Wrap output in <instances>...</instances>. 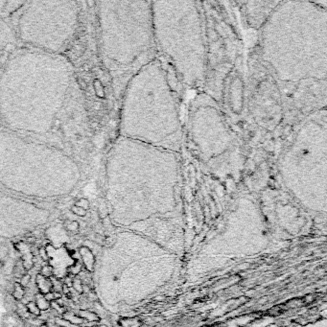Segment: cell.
Wrapping results in <instances>:
<instances>
[{"mask_svg":"<svg viewBox=\"0 0 327 327\" xmlns=\"http://www.w3.org/2000/svg\"><path fill=\"white\" fill-rule=\"evenodd\" d=\"M79 255L81 256L83 267L87 272H91L94 269V255L92 251L86 246H81L79 249Z\"/></svg>","mask_w":327,"mask_h":327,"instance_id":"6da1fadb","label":"cell"},{"mask_svg":"<svg viewBox=\"0 0 327 327\" xmlns=\"http://www.w3.org/2000/svg\"><path fill=\"white\" fill-rule=\"evenodd\" d=\"M36 285L39 289V293L45 295L52 291V279L44 277L39 273L36 276Z\"/></svg>","mask_w":327,"mask_h":327,"instance_id":"7a4b0ae2","label":"cell"},{"mask_svg":"<svg viewBox=\"0 0 327 327\" xmlns=\"http://www.w3.org/2000/svg\"><path fill=\"white\" fill-rule=\"evenodd\" d=\"M78 316L85 321V324L86 323H93V322H99L100 321V317L97 315L93 311L89 310H80L78 313Z\"/></svg>","mask_w":327,"mask_h":327,"instance_id":"3957f363","label":"cell"},{"mask_svg":"<svg viewBox=\"0 0 327 327\" xmlns=\"http://www.w3.org/2000/svg\"><path fill=\"white\" fill-rule=\"evenodd\" d=\"M61 317H63V320L64 321H67L71 325H74V326L85 325V321L78 316L77 313H74L71 311H65L63 315H61Z\"/></svg>","mask_w":327,"mask_h":327,"instance_id":"277c9868","label":"cell"},{"mask_svg":"<svg viewBox=\"0 0 327 327\" xmlns=\"http://www.w3.org/2000/svg\"><path fill=\"white\" fill-rule=\"evenodd\" d=\"M25 288L19 283V282H15L14 285V290H13V297L17 300V301H20V300L23 299V297L25 296Z\"/></svg>","mask_w":327,"mask_h":327,"instance_id":"5b68a950","label":"cell"},{"mask_svg":"<svg viewBox=\"0 0 327 327\" xmlns=\"http://www.w3.org/2000/svg\"><path fill=\"white\" fill-rule=\"evenodd\" d=\"M34 301L36 302V304L38 305V307L39 308V310L41 312L42 311H47V310H49V309H50V303L45 299L44 296L42 294H40V293H39L36 296V298H35Z\"/></svg>","mask_w":327,"mask_h":327,"instance_id":"8992f818","label":"cell"},{"mask_svg":"<svg viewBox=\"0 0 327 327\" xmlns=\"http://www.w3.org/2000/svg\"><path fill=\"white\" fill-rule=\"evenodd\" d=\"M25 308H26V311L30 315L34 316L35 317H39L41 315V311L39 310V308L38 307V305L35 301H28L25 304Z\"/></svg>","mask_w":327,"mask_h":327,"instance_id":"52a82bcc","label":"cell"},{"mask_svg":"<svg viewBox=\"0 0 327 327\" xmlns=\"http://www.w3.org/2000/svg\"><path fill=\"white\" fill-rule=\"evenodd\" d=\"M39 275H41L42 276L46 278H53V276L55 275V268L50 264L43 265L40 268Z\"/></svg>","mask_w":327,"mask_h":327,"instance_id":"ba28073f","label":"cell"},{"mask_svg":"<svg viewBox=\"0 0 327 327\" xmlns=\"http://www.w3.org/2000/svg\"><path fill=\"white\" fill-rule=\"evenodd\" d=\"M71 288H73L78 294H83L85 290V284L79 276H74L71 282Z\"/></svg>","mask_w":327,"mask_h":327,"instance_id":"9c48e42d","label":"cell"},{"mask_svg":"<svg viewBox=\"0 0 327 327\" xmlns=\"http://www.w3.org/2000/svg\"><path fill=\"white\" fill-rule=\"evenodd\" d=\"M79 227H80V225H79V223L76 222V221H71V222H69L68 225H66V226H65L66 230L68 232H71V233H76L79 230Z\"/></svg>","mask_w":327,"mask_h":327,"instance_id":"30bf717a","label":"cell"},{"mask_svg":"<svg viewBox=\"0 0 327 327\" xmlns=\"http://www.w3.org/2000/svg\"><path fill=\"white\" fill-rule=\"evenodd\" d=\"M304 303V300H302L301 298H294L291 299L286 303V305L290 308H295V307H298L299 305H301Z\"/></svg>","mask_w":327,"mask_h":327,"instance_id":"8fae6325","label":"cell"},{"mask_svg":"<svg viewBox=\"0 0 327 327\" xmlns=\"http://www.w3.org/2000/svg\"><path fill=\"white\" fill-rule=\"evenodd\" d=\"M39 255L43 261L47 262L50 260V255H49V251L47 250V247H40L39 250Z\"/></svg>","mask_w":327,"mask_h":327,"instance_id":"7c38bea8","label":"cell"},{"mask_svg":"<svg viewBox=\"0 0 327 327\" xmlns=\"http://www.w3.org/2000/svg\"><path fill=\"white\" fill-rule=\"evenodd\" d=\"M30 281H31V275H29L28 272H25L24 275L20 277V280L19 282L24 288H26V287H27V285L30 283Z\"/></svg>","mask_w":327,"mask_h":327,"instance_id":"4fadbf2b","label":"cell"},{"mask_svg":"<svg viewBox=\"0 0 327 327\" xmlns=\"http://www.w3.org/2000/svg\"><path fill=\"white\" fill-rule=\"evenodd\" d=\"M72 212H73L75 215H77V216H79V217H85V216L86 215V211H85L84 208H82V207H80V206H78V205H76L72 207Z\"/></svg>","mask_w":327,"mask_h":327,"instance_id":"5bb4252c","label":"cell"},{"mask_svg":"<svg viewBox=\"0 0 327 327\" xmlns=\"http://www.w3.org/2000/svg\"><path fill=\"white\" fill-rule=\"evenodd\" d=\"M76 205L84 208L85 210H86L88 207H89V204H88V201H87L86 200H85V199H82L81 201H79V202H78Z\"/></svg>","mask_w":327,"mask_h":327,"instance_id":"9a60e30c","label":"cell"},{"mask_svg":"<svg viewBox=\"0 0 327 327\" xmlns=\"http://www.w3.org/2000/svg\"><path fill=\"white\" fill-rule=\"evenodd\" d=\"M39 327H49V326H48V324H47L46 322H43V323H41V324L39 325Z\"/></svg>","mask_w":327,"mask_h":327,"instance_id":"2e32d148","label":"cell"},{"mask_svg":"<svg viewBox=\"0 0 327 327\" xmlns=\"http://www.w3.org/2000/svg\"><path fill=\"white\" fill-rule=\"evenodd\" d=\"M95 327H109V326L105 325V324H98V325H96Z\"/></svg>","mask_w":327,"mask_h":327,"instance_id":"e0dca14e","label":"cell"}]
</instances>
